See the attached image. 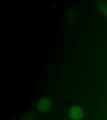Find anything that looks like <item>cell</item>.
I'll list each match as a JSON object with an SVG mask.
<instances>
[{
    "mask_svg": "<svg viewBox=\"0 0 107 120\" xmlns=\"http://www.w3.org/2000/svg\"><path fill=\"white\" fill-rule=\"evenodd\" d=\"M84 115V109L79 105H73L70 107L68 111V116L71 120H82Z\"/></svg>",
    "mask_w": 107,
    "mask_h": 120,
    "instance_id": "cell-1",
    "label": "cell"
},
{
    "mask_svg": "<svg viewBox=\"0 0 107 120\" xmlns=\"http://www.w3.org/2000/svg\"><path fill=\"white\" fill-rule=\"evenodd\" d=\"M36 116L34 113L31 112H25L21 116L19 120H35Z\"/></svg>",
    "mask_w": 107,
    "mask_h": 120,
    "instance_id": "cell-4",
    "label": "cell"
},
{
    "mask_svg": "<svg viewBox=\"0 0 107 120\" xmlns=\"http://www.w3.org/2000/svg\"><path fill=\"white\" fill-rule=\"evenodd\" d=\"M36 107L39 112L41 113H46L50 111L52 108L53 101L48 97L42 98L38 101Z\"/></svg>",
    "mask_w": 107,
    "mask_h": 120,
    "instance_id": "cell-2",
    "label": "cell"
},
{
    "mask_svg": "<svg viewBox=\"0 0 107 120\" xmlns=\"http://www.w3.org/2000/svg\"><path fill=\"white\" fill-rule=\"evenodd\" d=\"M98 9L99 11L105 16L107 17V3L105 1H101L98 3Z\"/></svg>",
    "mask_w": 107,
    "mask_h": 120,
    "instance_id": "cell-3",
    "label": "cell"
}]
</instances>
